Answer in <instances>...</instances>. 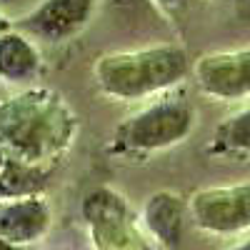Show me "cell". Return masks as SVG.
<instances>
[{
    "label": "cell",
    "instance_id": "1",
    "mask_svg": "<svg viewBox=\"0 0 250 250\" xmlns=\"http://www.w3.org/2000/svg\"><path fill=\"white\" fill-rule=\"evenodd\" d=\"M73 138V115L53 90H28L0 100V148L33 168L53 160Z\"/></svg>",
    "mask_w": 250,
    "mask_h": 250
},
{
    "label": "cell",
    "instance_id": "2",
    "mask_svg": "<svg viewBox=\"0 0 250 250\" xmlns=\"http://www.w3.org/2000/svg\"><path fill=\"white\" fill-rule=\"evenodd\" d=\"M188 68L190 62L183 48L155 45L100 55L93 73L105 95L120 100H138L173 88L178 80L188 75Z\"/></svg>",
    "mask_w": 250,
    "mask_h": 250
},
{
    "label": "cell",
    "instance_id": "3",
    "mask_svg": "<svg viewBox=\"0 0 250 250\" xmlns=\"http://www.w3.org/2000/svg\"><path fill=\"white\" fill-rule=\"evenodd\" d=\"M195 125V108L180 98L153 103L150 108L123 120L115 130V150L153 153L180 143Z\"/></svg>",
    "mask_w": 250,
    "mask_h": 250
},
{
    "label": "cell",
    "instance_id": "4",
    "mask_svg": "<svg viewBox=\"0 0 250 250\" xmlns=\"http://www.w3.org/2000/svg\"><path fill=\"white\" fill-rule=\"evenodd\" d=\"M188 215L210 233H238L250 225V185L238 183L230 188H208L193 195Z\"/></svg>",
    "mask_w": 250,
    "mask_h": 250
},
{
    "label": "cell",
    "instance_id": "5",
    "mask_svg": "<svg viewBox=\"0 0 250 250\" xmlns=\"http://www.w3.org/2000/svg\"><path fill=\"white\" fill-rule=\"evenodd\" d=\"M193 73L203 93L223 100H243L250 90V50L208 53L198 58Z\"/></svg>",
    "mask_w": 250,
    "mask_h": 250
},
{
    "label": "cell",
    "instance_id": "6",
    "mask_svg": "<svg viewBox=\"0 0 250 250\" xmlns=\"http://www.w3.org/2000/svg\"><path fill=\"white\" fill-rule=\"evenodd\" d=\"M93 13V0H43L23 20H18V33H30L48 43H60L75 35L88 23Z\"/></svg>",
    "mask_w": 250,
    "mask_h": 250
},
{
    "label": "cell",
    "instance_id": "7",
    "mask_svg": "<svg viewBox=\"0 0 250 250\" xmlns=\"http://www.w3.org/2000/svg\"><path fill=\"white\" fill-rule=\"evenodd\" d=\"M50 228V208L38 195L0 198V240L23 248L40 240Z\"/></svg>",
    "mask_w": 250,
    "mask_h": 250
},
{
    "label": "cell",
    "instance_id": "8",
    "mask_svg": "<svg viewBox=\"0 0 250 250\" xmlns=\"http://www.w3.org/2000/svg\"><path fill=\"white\" fill-rule=\"evenodd\" d=\"M143 220L158 243L165 248H178L188 225V205L175 193H153L143 208Z\"/></svg>",
    "mask_w": 250,
    "mask_h": 250
},
{
    "label": "cell",
    "instance_id": "9",
    "mask_svg": "<svg viewBox=\"0 0 250 250\" xmlns=\"http://www.w3.org/2000/svg\"><path fill=\"white\" fill-rule=\"evenodd\" d=\"M40 55L38 48L28 40V35L18 30L0 33V80L23 83L38 75Z\"/></svg>",
    "mask_w": 250,
    "mask_h": 250
},
{
    "label": "cell",
    "instance_id": "10",
    "mask_svg": "<svg viewBox=\"0 0 250 250\" xmlns=\"http://www.w3.org/2000/svg\"><path fill=\"white\" fill-rule=\"evenodd\" d=\"M83 215L95 228H108V225H120L128 220V208L123 198L108 188H98L85 200H83Z\"/></svg>",
    "mask_w": 250,
    "mask_h": 250
},
{
    "label": "cell",
    "instance_id": "11",
    "mask_svg": "<svg viewBox=\"0 0 250 250\" xmlns=\"http://www.w3.org/2000/svg\"><path fill=\"white\" fill-rule=\"evenodd\" d=\"M250 150V113L240 110L238 115L228 118L213 143V153H225V155H248Z\"/></svg>",
    "mask_w": 250,
    "mask_h": 250
},
{
    "label": "cell",
    "instance_id": "12",
    "mask_svg": "<svg viewBox=\"0 0 250 250\" xmlns=\"http://www.w3.org/2000/svg\"><path fill=\"white\" fill-rule=\"evenodd\" d=\"M158 5H163V8H175V5H183L185 0H155Z\"/></svg>",
    "mask_w": 250,
    "mask_h": 250
},
{
    "label": "cell",
    "instance_id": "13",
    "mask_svg": "<svg viewBox=\"0 0 250 250\" xmlns=\"http://www.w3.org/2000/svg\"><path fill=\"white\" fill-rule=\"evenodd\" d=\"M3 30H10V20L0 13V33H3Z\"/></svg>",
    "mask_w": 250,
    "mask_h": 250
},
{
    "label": "cell",
    "instance_id": "14",
    "mask_svg": "<svg viewBox=\"0 0 250 250\" xmlns=\"http://www.w3.org/2000/svg\"><path fill=\"white\" fill-rule=\"evenodd\" d=\"M0 250H23V248H18V245H10L5 240H0Z\"/></svg>",
    "mask_w": 250,
    "mask_h": 250
},
{
    "label": "cell",
    "instance_id": "15",
    "mask_svg": "<svg viewBox=\"0 0 250 250\" xmlns=\"http://www.w3.org/2000/svg\"><path fill=\"white\" fill-rule=\"evenodd\" d=\"M5 160H8V153L0 148V170H3V165H5Z\"/></svg>",
    "mask_w": 250,
    "mask_h": 250
},
{
    "label": "cell",
    "instance_id": "16",
    "mask_svg": "<svg viewBox=\"0 0 250 250\" xmlns=\"http://www.w3.org/2000/svg\"><path fill=\"white\" fill-rule=\"evenodd\" d=\"M15 3H20V0H0V8L3 5H15Z\"/></svg>",
    "mask_w": 250,
    "mask_h": 250
},
{
    "label": "cell",
    "instance_id": "17",
    "mask_svg": "<svg viewBox=\"0 0 250 250\" xmlns=\"http://www.w3.org/2000/svg\"><path fill=\"white\" fill-rule=\"evenodd\" d=\"M235 250H250V243H240V245H238Z\"/></svg>",
    "mask_w": 250,
    "mask_h": 250
}]
</instances>
